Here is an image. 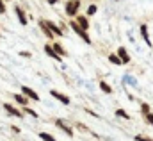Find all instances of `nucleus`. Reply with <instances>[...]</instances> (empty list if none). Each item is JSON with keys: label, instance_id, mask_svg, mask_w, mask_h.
Listing matches in <instances>:
<instances>
[{"label": "nucleus", "instance_id": "2eb2a0df", "mask_svg": "<svg viewBox=\"0 0 153 141\" xmlns=\"http://www.w3.org/2000/svg\"><path fill=\"white\" fill-rule=\"evenodd\" d=\"M52 48L55 50V54H57V55H61V57H62V55H66V52H64V48H62V47H61L59 43H53V47H52Z\"/></svg>", "mask_w": 153, "mask_h": 141}, {"label": "nucleus", "instance_id": "aec40b11", "mask_svg": "<svg viewBox=\"0 0 153 141\" xmlns=\"http://www.w3.org/2000/svg\"><path fill=\"white\" fill-rule=\"evenodd\" d=\"M23 113H27V114H30V116H34V118H37V113H36V111H32V109H30V107H27V106H25V109H23Z\"/></svg>", "mask_w": 153, "mask_h": 141}, {"label": "nucleus", "instance_id": "0eeeda50", "mask_svg": "<svg viewBox=\"0 0 153 141\" xmlns=\"http://www.w3.org/2000/svg\"><path fill=\"white\" fill-rule=\"evenodd\" d=\"M45 52H46V55H48V57H52V59H55V61H61V59H62L61 55H57V54H55V50H53L50 45H46V47H45Z\"/></svg>", "mask_w": 153, "mask_h": 141}, {"label": "nucleus", "instance_id": "ddd939ff", "mask_svg": "<svg viewBox=\"0 0 153 141\" xmlns=\"http://www.w3.org/2000/svg\"><path fill=\"white\" fill-rule=\"evenodd\" d=\"M39 27H41V30H43V32H45L48 38H53V32H52V30L46 27V23H45V21H39Z\"/></svg>", "mask_w": 153, "mask_h": 141}, {"label": "nucleus", "instance_id": "393cba45", "mask_svg": "<svg viewBox=\"0 0 153 141\" xmlns=\"http://www.w3.org/2000/svg\"><path fill=\"white\" fill-rule=\"evenodd\" d=\"M5 13V5H4V2L0 0V14H4Z\"/></svg>", "mask_w": 153, "mask_h": 141}, {"label": "nucleus", "instance_id": "f8f14e48", "mask_svg": "<svg viewBox=\"0 0 153 141\" xmlns=\"http://www.w3.org/2000/svg\"><path fill=\"white\" fill-rule=\"evenodd\" d=\"M77 23H78V25H80L84 30H87V29H89V21H87V18H84V16H78Z\"/></svg>", "mask_w": 153, "mask_h": 141}, {"label": "nucleus", "instance_id": "4468645a", "mask_svg": "<svg viewBox=\"0 0 153 141\" xmlns=\"http://www.w3.org/2000/svg\"><path fill=\"white\" fill-rule=\"evenodd\" d=\"M12 98H14V100H16V102H18V104H21V106H23V107H25V106H27V100H29V98H27V97H25V95H14V97H12Z\"/></svg>", "mask_w": 153, "mask_h": 141}, {"label": "nucleus", "instance_id": "f03ea898", "mask_svg": "<svg viewBox=\"0 0 153 141\" xmlns=\"http://www.w3.org/2000/svg\"><path fill=\"white\" fill-rule=\"evenodd\" d=\"M50 95H52L53 98H57L61 104H64V106H70V98H68L66 95H62V93H59V91H55V89H52V91H50Z\"/></svg>", "mask_w": 153, "mask_h": 141}, {"label": "nucleus", "instance_id": "4be33fe9", "mask_svg": "<svg viewBox=\"0 0 153 141\" xmlns=\"http://www.w3.org/2000/svg\"><path fill=\"white\" fill-rule=\"evenodd\" d=\"M144 118H146V122H148L150 125H153V114H152V113H148V114H144Z\"/></svg>", "mask_w": 153, "mask_h": 141}, {"label": "nucleus", "instance_id": "cd10ccee", "mask_svg": "<svg viewBox=\"0 0 153 141\" xmlns=\"http://www.w3.org/2000/svg\"><path fill=\"white\" fill-rule=\"evenodd\" d=\"M77 2H78V0H77Z\"/></svg>", "mask_w": 153, "mask_h": 141}, {"label": "nucleus", "instance_id": "6ab92c4d", "mask_svg": "<svg viewBox=\"0 0 153 141\" xmlns=\"http://www.w3.org/2000/svg\"><path fill=\"white\" fill-rule=\"evenodd\" d=\"M116 114H118V116H121V118H125V120H128V118H130V116H128V113H127V111H123V109H118V111H116Z\"/></svg>", "mask_w": 153, "mask_h": 141}, {"label": "nucleus", "instance_id": "9b49d317", "mask_svg": "<svg viewBox=\"0 0 153 141\" xmlns=\"http://www.w3.org/2000/svg\"><path fill=\"white\" fill-rule=\"evenodd\" d=\"M16 14H18V20H20V23H21V25H27V16H25V13H23L20 7H16Z\"/></svg>", "mask_w": 153, "mask_h": 141}, {"label": "nucleus", "instance_id": "a878e982", "mask_svg": "<svg viewBox=\"0 0 153 141\" xmlns=\"http://www.w3.org/2000/svg\"><path fill=\"white\" fill-rule=\"evenodd\" d=\"M20 55H21V57H30L32 54H30V52H20Z\"/></svg>", "mask_w": 153, "mask_h": 141}, {"label": "nucleus", "instance_id": "f257e3e1", "mask_svg": "<svg viewBox=\"0 0 153 141\" xmlns=\"http://www.w3.org/2000/svg\"><path fill=\"white\" fill-rule=\"evenodd\" d=\"M70 27H71V29H73V30H75V32H77V34H78L84 41H86V43H91V38L87 36V32H86V30H84L78 23H75V21H73V23H70Z\"/></svg>", "mask_w": 153, "mask_h": 141}, {"label": "nucleus", "instance_id": "dca6fc26", "mask_svg": "<svg viewBox=\"0 0 153 141\" xmlns=\"http://www.w3.org/2000/svg\"><path fill=\"white\" fill-rule=\"evenodd\" d=\"M109 61H111L112 64H123V61L119 59V55H118V54H111V55H109Z\"/></svg>", "mask_w": 153, "mask_h": 141}, {"label": "nucleus", "instance_id": "6e6552de", "mask_svg": "<svg viewBox=\"0 0 153 141\" xmlns=\"http://www.w3.org/2000/svg\"><path fill=\"white\" fill-rule=\"evenodd\" d=\"M118 55H119V59H121L123 63H130V55H128V52H127L123 47H119V50H118Z\"/></svg>", "mask_w": 153, "mask_h": 141}, {"label": "nucleus", "instance_id": "bb28decb", "mask_svg": "<svg viewBox=\"0 0 153 141\" xmlns=\"http://www.w3.org/2000/svg\"><path fill=\"white\" fill-rule=\"evenodd\" d=\"M55 2H57V0H48V4H55Z\"/></svg>", "mask_w": 153, "mask_h": 141}, {"label": "nucleus", "instance_id": "7ed1b4c3", "mask_svg": "<svg viewBox=\"0 0 153 141\" xmlns=\"http://www.w3.org/2000/svg\"><path fill=\"white\" fill-rule=\"evenodd\" d=\"M77 11H78V2H77V0L68 2V4H66V13H68L70 16H75V14H77Z\"/></svg>", "mask_w": 153, "mask_h": 141}, {"label": "nucleus", "instance_id": "f3484780", "mask_svg": "<svg viewBox=\"0 0 153 141\" xmlns=\"http://www.w3.org/2000/svg\"><path fill=\"white\" fill-rule=\"evenodd\" d=\"M100 89H102L103 93H112V88H111L107 82H100Z\"/></svg>", "mask_w": 153, "mask_h": 141}, {"label": "nucleus", "instance_id": "423d86ee", "mask_svg": "<svg viewBox=\"0 0 153 141\" xmlns=\"http://www.w3.org/2000/svg\"><path fill=\"white\" fill-rule=\"evenodd\" d=\"M55 125H57V127H61V129H62V131H64V132L70 136V138L73 136V131H71V127H68V125H66L62 120H55Z\"/></svg>", "mask_w": 153, "mask_h": 141}, {"label": "nucleus", "instance_id": "20e7f679", "mask_svg": "<svg viewBox=\"0 0 153 141\" xmlns=\"http://www.w3.org/2000/svg\"><path fill=\"white\" fill-rule=\"evenodd\" d=\"M21 93H23L25 97H29L30 100H39V97H37V93H36L34 89H30V88H27V86H23V88H21Z\"/></svg>", "mask_w": 153, "mask_h": 141}, {"label": "nucleus", "instance_id": "39448f33", "mask_svg": "<svg viewBox=\"0 0 153 141\" xmlns=\"http://www.w3.org/2000/svg\"><path fill=\"white\" fill-rule=\"evenodd\" d=\"M4 109L9 113V114H12V116H16V118H23V113H20L16 107H12L11 104H4Z\"/></svg>", "mask_w": 153, "mask_h": 141}, {"label": "nucleus", "instance_id": "9d476101", "mask_svg": "<svg viewBox=\"0 0 153 141\" xmlns=\"http://www.w3.org/2000/svg\"><path fill=\"white\" fill-rule=\"evenodd\" d=\"M141 34H143V39L146 41V45H148V47H152V41H150V34H148L146 25H141Z\"/></svg>", "mask_w": 153, "mask_h": 141}, {"label": "nucleus", "instance_id": "a211bd4d", "mask_svg": "<svg viewBox=\"0 0 153 141\" xmlns=\"http://www.w3.org/2000/svg\"><path fill=\"white\" fill-rule=\"evenodd\" d=\"M39 138H41L43 141H55V138H53V136H50L48 132H39Z\"/></svg>", "mask_w": 153, "mask_h": 141}, {"label": "nucleus", "instance_id": "5701e85b", "mask_svg": "<svg viewBox=\"0 0 153 141\" xmlns=\"http://www.w3.org/2000/svg\"><path fill=\"white\" fill-rule=\"evenodd\" d=\"M96 13V5H89L87 7V14H94Z\"/></svg>", "mask_w": 153, "mask_h": 141}, {"label": "nucleus", "instance_id": "b1692460", "mask_svg": "<svg viewBox=\"0 0 153 141\" xmlns=\"http://www.w3.org/2000/svg\"><path fill=\"white\" fill-rule=\"evenodd\" d=\"M135 141H153L150 138H143V136H135Z\"/></svg>", "mask_w": 153, "mask_h": 141}, {"label": "nucleus", "instance_id": "1a4fd4ad", "mask_svg": "<svg viewBox=\"0 0 153 141\" xmlns=\"http://www.w3.org/2000/svg\"><path fill=\"white\" fill-rule=\"evenodd\" d=\"M45 23H46V27H48V29H50L53 34H57V36H62V30H61V29H59L55 23H52V21H45Z\"/></svg>", "mask_w": 153, "mask_h": 141}, {"label": "nucleus", "instance_id": "412c9836", "mask_svg": "<svg viewBox=\"0 0 153 141\" xmlns=\"http://www.w3.org/2000/svg\"><path fill=\"white\" fill-rule=\"evenodd\" d=\"M141 109H143V114H148V113H150V106H148V104H143Z\"/></svg>", "mask_w": 153, "mask_h": 141}]
</instances>
